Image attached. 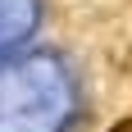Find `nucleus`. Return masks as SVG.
<instances>
[{
  "mask_svg": "<svg viewBox=\"0 0 132 132\" xmlns=\"http://www.w3.org/2000/svg\"><path fill=\"white\" fill-rule=\"evenodd\" d=\"M109 132H132V119H119V123H114Z\"/></svg>",
  "mask_w": 132,
  "mask_h": 132,
  "instance_id": "obj_1",
  "label": "nucleus"
}]
</instances>
